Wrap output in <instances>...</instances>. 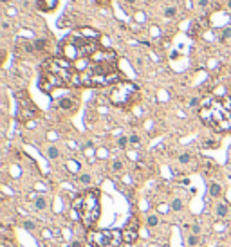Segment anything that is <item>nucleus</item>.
I'll return each mask as SVG.
<instances>
[{"mask_svg": "<svg viewBox=\"0 0 231 247\" xmlns=\"http://www.w3.org/2000/svg\"><path fill=\"white\" fill-rule=\"evenodd\" d=\"M98 51H101L99 34L92 29H81L79 33H72L62 44V58L69 61H78L83 58H90Z\"/></svg>", "mask_w": 231, "mask_h": 247, "instance_id": "nucleus-1", "label": "nucleus"}, {"mask_svg": "<svg viewBox=\"0 0 231 247\" xmlns=\"http://www.w3.org/2000/svg\"><path fill=\"white\" fill-rule=\"evenodd\" d=\"M199 117L204 124L217 132L231 130V99H208L199 110Z\"/></svg>", "mask_w": 231, "mask_h": 247, "instance_id": "nucleus-2", "label": "nucleus"}, {"mask_svg": "<svg viewBox=\"0 0 231 247\" xmlns=\"http://www.w3.org/2000/svg\"><path fill=\"white\" fill-rule=\"evenodd\" d=\"M72 208L78 211L79 220L83 222L87 229H90L99 220V189H87L79 197L74 198Z\"/></svg>", "mask_w": 231, "mask_h": 247, "instance_id": "nucleus-3", "label": "nucleus"}, {"mask_svg": "<svg viewBox=\"0 0 231 247\" xmlns=\"http://www.w3.org/2000/svg\"><path fill=\"white\" fill-rule=\"evenodd\" d=\"M108 97H110L112 105L119 107V108H128L130 105L139 97V88H137L132 81L121 80L119 83H115L114 87H112Z\"/></svg>", "mask_w": 231, "mask_h": 247, "instance_id": "nucleus-4", "label": "nucleus"}, {"mask_svg": "<svg viewBox=\"0 0 231 247\" xmlns=\"http://www.w3.org/2000/svg\"><path fill=\"white\" fill-rule=\"evenodd\" d=\"M92 247H121L123 233L121 229H101L90 236Z\"/></svg>", "mask_w": 231, "mask_h": 247, "instance_id": "nucleus-5", "label": "nucleus"}, {"mask_svg": "<svg viewBox=\"0 0 231 247\" xmlns=\"http://www.w3.org/2000/svg\"><path fill=\"white\" fill-rule=\"evenodd\" d=\"M67 83H65L60 76L56 74L49 72V71H42V76H40V83H38V87L42 92L45 94H52V90H56L60 87H65Z\"/></svg>", "mask_w": 231, "mask_h": 247, "instance_id": "nucleus-6", "label": "nucleus"}, {"mask_svg": "<svg viewBox=\"0 0 231 247\" xmlns=\"http://www.w3.org/2000/svg\"><path fill=\"white\" fill-rule=\"evenodd\" d=\"M123 233V242L125 244H134L139 238V220L136 217H130V220L125 224V227L121 229Z\"/></svg>", "mask_w": 231, "mask_h": 247, "instance_id": "nucleus-7", "label": "nucleus"}, {"mask_svg": "<svg viewBox=\"0 0 231 247\" xmlns=\"http://www.w3.org/2000/svg\"><path fill=\"white\" fill-rule=\"evenodd\" d=\"M36 116V108L33 107V103H24L20 110V117L22 119H31Z\"/></svg>", "mask_w": 231, "mask_h": 247, "instance_id": "nucleus-8", "label": "nucleus"}, {"mask_svg": "<svg viewBox=\"0 0 231 247\" xmlns=\"http://www.w3.org/2000/svg\"><path fill=\"white\" fill-rule=\"evenodd\" d=\"M58 6V0H40L38 2V8L42 11H54Z\"/></svg>", "mask_w": 231, "mask_h": 247, "instance_id": "nucleus-9", "label": "nucleus"}, {"mask_svg": "<svg viewBox=\"0 0 231 247\" xmlns=\"http://www.w3.org/2000/svg\"><path fill=\"white\" fill-rule=\"evenodd\" d=\"M58 107L62 110H74L76 108V101H72L71 97H62V99L58 101Z\"/></svg>", "mask_w": 231, "mask_h": 247, "instance_id": "nucleus-10", "label": "nucleus"}, {"mask_svg": "<svg viewBox=\"0 0 231 247\" xmlns=\"http://www.w3.org/2000/svg\"><path fill=\"white\" fill-rule=\"evenodd\" d=\"M228 213H229V208H228V204H226V202L217 204V208H215V215H217L218 218L228 217Z\"/></svg>", "mask_w": 231, "mask_h": 247, "instance_id": "nucleus-11", "label": "nucleus"}, {"mask_svg": "<svg viewBox=\"0 0 231 247\" xmlns=\"http://www.w3.org/2000/svg\"><path fill=\"white\" fill-rule=\"evenodd\" d=\"M209 197H213V198L222 197V186H220L218 182H211V184H209Z\"/></svg>", "mask_w": 231, "mask_h": 247, "instance_id": "nucleus-12", "label": "nucleus"}, {"mask_svg": "<svg viewBox=\"0 0 231 247\" xmlns=\"http://www.w3.org/2000/svg\"><path fill=\"white\" fill-rule=\"evenodd\" d=\"M35 49L36 51H45V49H47V40H43V38L35 40Z\"/></svg>", "mask_w": 231, "mask_h": 247, "instance_id": "nucleus-13", "label": "nucleus"}, {"mask_svg": "<svg viewBox=\"0 0 231 247\" xmlns=\"http://www.w3.org/2000/svg\"><path fill=\"white\" fill-rule=\"evenodd\" d=\"M47 157H49V159H58V157H60V150H58L56 146H49V148H47Z\"/></svg>", "mask_w": 231, "mask_h": 247, "instance_id": "nucleus-14", "label": "nucleus"}, {"mask_svg": "<svg viewBox=\"0 0 231 247\" xmlns=\"http://www.w3.org/2000/svg\"><path fill=\"white\" fill-rule=\"evenodd\" d=\"M35 206H36V209H45V208H47V200H45L43 197H38L35 200Z\"/></svg>", "mask_w": 231, "mask_h": 247, "instance_id": "nucleus-15", "label": "nucleus"}, {"mask_svg": "<svg viewBox=\"0 0 231 247\" xmlns=\"http://www.w3.org/2000/svg\"><path fill=\"white\" fill-rule=\"evenodd\" d=\"M146 224H148V227H155V225L159 224V218L155 217V215H150V217L146 218Z\"/></svg>", "mask_w": 231, "mask_h": 247, "instance_id": "nucleus-16", "label": "nucleus"}, {"mask_svg": "<svg viewBox=\"0 0 231 247\" xmlns=\"http://www.w3.org/2000/svg\"><path fill=\"white\" fill-rule=\"evenodd\" d=\"M164 16L166 18H175V16H177V9L175 8H166L164 9Z\"/></svg>", "mask_w": 231, "mask_h": 247, "instance_id": "nucleus-17", "label": "nucleus"}, {"mask_svg": "<svg viewBox=\"0 0 231 247\" xmlns=\"http://www.w3.org/2000/svg\"><path fill=\"white\" fill-rule=\"evenodd\" d=\"M172 209H173V211H180V209H182V200H180V198H173Z\"/></svg>", "mask_w": 231, "mask_h": 247, "instance_id": "nucleus-18", "label": "nucleus"}, {"mask_svg": "<svg viewBox=\"0 0 231 247\" xmlns=\"http://www.w3.org/2000/svg\"><path fill=\"white\" fill-rule=\"evenodd\" d=\"M190 160H191L190 153H180V155H179V162H182V164H188Z\"/></svg>", "mask_w": 231, "mask_h": 247, "instance_id": "nucleus-19", "label": "nucleus"}, {"mask_svg": "<svg viewBox=\"0 0 231 247\" xmlns=\"http://www.w3.org/2000/svg\"><path fill=\"white\" fill-rule=\"evenodd\" d=\"M130 141H128V137H119L117 139V146L119 148H126V145H128Z\"/></svg>", "mask_w": 231, "mask_h": 247, "instance_id": "nucleus-20", "label": "nucleus"}, {"mask_svg": "<svg viewBox=\"0 0 231 247\" xmlns=\"http://www.w3.org/2000/svg\"><path fill=\"white\" fill-rule=\"evenodd\" d=\"M197 244H199V236H197V234L188 236V245H197Z\"/></svg>", "mask_w": 231, "mask_h": 247, "instance_id": "nucleus-21", "label": "nucleus"}, {"mask_svg": "<svg viewBox=\"0 0 231 247\" xmlns=\"http://www.w3.org/2000/svg\"><path fill=\"white\" fill-rule=\"evenodd\" d=\"M112 170H114V171H121L123 170V162L121 160H114V162H112Z\"/></svg>", "mask_w": 231, "mask_h": 247, "instance_id": "nucleus-22", "label": "nucleus"}, {"mask_svg": "<svg viewBox=\"0 0 231 247\" xmlns=\"http://www.w3.org/2000/svg\"><path fill=\"white\" fill-rule=\"evenodd\" d=\"M90 181H92V177H90L89 173H85V175L79 177V182H83V184H90Z\"/></svg>", "mask_w": 231, "mask_h": 247, "instance_id": "nucleus-23", "label": "nucleus"}, {"mask_svg": "<svg viewBox=\"0 0 231 247\" xmlns=\"http://www.w3.org/2000/svg\"><path fill=\"white\" fill-rule=\"evenodd\" d=\"M24 227H25V229H29V231H33L36 225H35V222H33V220H25V222H24Z\"/></svg>", "mask_w": 231, "mask_h": 247, "instance_id": "nucleus-24", "label": "nucleus"}, {"mask_svg": "<svg viewBox=\"0 0 231 247\" xmlns=\"http://www.w3.org/2000/svg\"><path fill=\"white\" fill-rule=\"evenodd\" d=\"M228 38H231V27H226L222 31V40H228Z\"/></svg>", "mask_w": 231, "mask_h": 247, "instance_id": "nucleus-25", "label": "nucleus"}, {"mask_svg": "<svg viewBox=\"0 0 231 247\" xmlns=\"http://www.w3.org/2000/svg\"><path fill=\"white\" fill-rule=\"evenodd\" d=\"M208 4H209V0H197V8H201V9L208 8Z\"/></svg>", "mask_w": 231, "mask_h": 247, "instance_id": "nucleus-26", "label": "nucleus"}, {"mask_svg": "<svg viewBox=\"0 0 231 247\" xmlns=\"http://www.w3.org/2000/svg\"><path fill=\"white\" fill-rule=\"evenodd\" d=\"M202 146H204V148H215V146H218V143H217V141H206Z\"/></svg>", "mask_w": 231, "mask_h": 247, "instance_id": "nucleus-27", "label": "nucleus"}, {"mask_svg": "<svg viewBox=\"0 0 231 247\" xmlns=\"http://www.w3.org/2000/svg\"><path fill=\"white\" fill-rule=\"evenodd\" d=\"M128 141L132 143V145H137V143H139V135H130Z\"/></svg>", "mask_w": 231, "mask_h": 247, "instance_id": "nucleus-28", "label": "nucleus"}, {"mask_svg": "<svg viewBox=\"0 0 231 247\" xmlns=\"http://www.w3.org/2000/svg\"><path fill=\"white\" fill-rule=\"evenodd\" d=\"M191 229H193V234H199V233H201V225H199V224H195L193 227H191Z\"/></svg>", "mask_w": 231, "mask_h": 247, "instance_id": "nucleus-29", "label": "nucleus"}, {"mask_svg": "<svg viewBox=\"0 0 231 247\" xmlns=\"http://www.w3.org/2000/svg\"><path fill=\"white\" fill-rule=\"evenodd\" d=\"M197 105H199V99H197V97H193V99L190 101V107H197Z\"/></svg>", "mask_w": 231, "mask_h": 247, "instance_id": "nucleus-30", "label": "nucleus"}, {"mask_svg": "<svg viewBox=\"0 0 231 247\" xmlns=\"http://www.w3.org/2000/svg\"><path fill=\"white\" fill-rule=\"evenodd\" d=\"M69 247H83V245H81L79 242H72V244H71V245H69Z\"/></svg>", "mask_w": 231, "mask_h": 247, "instance_id": "nucleus-31", "label": "nucleus"}, {"mask_svg": "<svg viewBox=\"0 0 231 247\" xmlns=\"http://www.w3.org/2000/svg\"><path fill=\"white\" fill-rule=\"evenodd\" d=\"M2 29H4V31H7V29H9V24H7V22H4V24H2Z\"/></svg>", "mask_w": 231, "mask_h": 247, "instance_id": "nucleus-32", "label": "nucleus"}, {"mask_svg": "<svg viewBox=\"0 0 231 247\" xmlns=\"http://www.w3.org/2000/svg\"><path fill=\"white\" fill-rule=\"evenodd\" d=\"M126 2H130V4H136V0H126Z\"/></svg>", "mask_w": 231, "mask_h": 247, "instance_id": "nucleus-33", "label": "nucleus"}, {"mask_svg": "<svg viewBox=\"0 0 231 247\" xmlns=\"http://www.w3.org/2000/svg\"><path fill=\"white\" fill-rule=\"evenodd\" d=\"M228 168H229V170H231V159H229V162H228Z\"/></svg>", "mask_w": 231, "mask_h": 247, "instance_id": "nucleus-34", "label": "nucleus"}, {"mask_svg": "<svg viewBox=\"0 0 231 247\" xmlns=\"http://www.w3.org/2000/svg\"><path fill=\"white\" fill-rule=\"evenodd\" d=\"M2 2H4V4H7V2H9V0H2Z\"/></svg>", "mask_w": 231, "mask_h": 247, "instance_id": "nucleus-35", "label": "nucleus"}, {"mask_svg": "<svg viewBox=\"0 0 231 247\" xmlns=\"http://www.w3.org/2000/svg\"><path fill=\"white\" fill-rule=\"evenodd\" d=\"M229 88H231V87H229Z\"/></svg>", "mask_w": 231, "mask_h": 247, "instance_id": "nucleus-36", "label": "nucleus"}]
</instances>
